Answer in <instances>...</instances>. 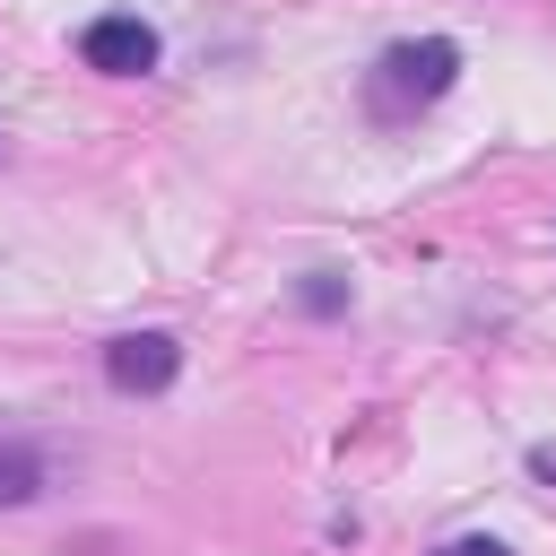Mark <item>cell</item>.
Here are the masks:
<instances>
[{
	"mask_svg": "<svg viewBox=\"0 0 556 556\" xmlns=\"http://www.w3.org/2000/svg\"><path fill=\"white\" fill-rule=\"evenodd\" d=\"M26 495H43V460H35V443L0 434V504H26Z\"/></svg>",
	"mask_w": 556,
	"mask_h": 556,
	"instance_id": "cell-4",
	"label": "cell"
},
{
	"mask_svg": "<svg viewBox=\"0 0 556 556\" xmlns=\"http://www.w3.org/2000/svg\"><path fill=\"white\" fill-rule=\"evenodd\" d=\"M530 469H539V478H556V452H530Z\"/></svg>",
	"mask_w": 556,
	"mask_h": 556,
	"instance_id": "cell-6",
	"label": "cell"
},
{
	"mask_svg": "<svg viewBox=\"0 0 556 556\" xmlns=\"http://www.w3.org/2000/svg\"><path fill=\"white\" fill-rule=\"evenodd\" d=\"M78 52H87V70L139 78V70H156V26H148V17H96V26L78 35Z\"/></svg>",
	"mask_w": 556,
	"mask_h": 556,
	"instance_id": "cell-3",
	"label": "cell"
},
{
	"mask_svg": "<svg viewBox=\"0 0 556 556\" xmlns=\"http://www.w3.org/2000/svg\"><path fill=\"white\" fill-rule=\"evenodd\" d=\"M452 78H460V43H443V35H417V43H391V52L374 61L365 96H374V113H382V122H400V113H417V104L452 96Z\"/></svg>",
	"mask_w": 556,
	"mask_h": 556,
	"instance_id": "cell-1",
	"label": "cell"
},
{
	"mask_svg": "<svg viewBox=\"0 0 556 556\" xmlns=\"http://www.w3.org/2000/svg\"><path fill=\"white\" fill-rule=\"evenodd\" d=\"M174 374H182V339L174 330H122L104 348V382L113 391H165Z\"/></svg>",
	"mask_w": 556,
	"mask_h": 556,
	"instance_id": "cell-2",
	"label": "cell"
},
{
	"mask_svg": "<svg viewBox=\"0 0 556 556\" xmlns=\"http://www.w3.org/2000/svg\"><path fill=\"white\" fill-rule=\"evenodd\" d=\"M443 556H513V547H504V539H452Z\"/></svg>",
	"mask_w": 556,
	"mask_h": 556,
	"instance_id": "cell-5",
	"label": "cell"
}]
</instances>
